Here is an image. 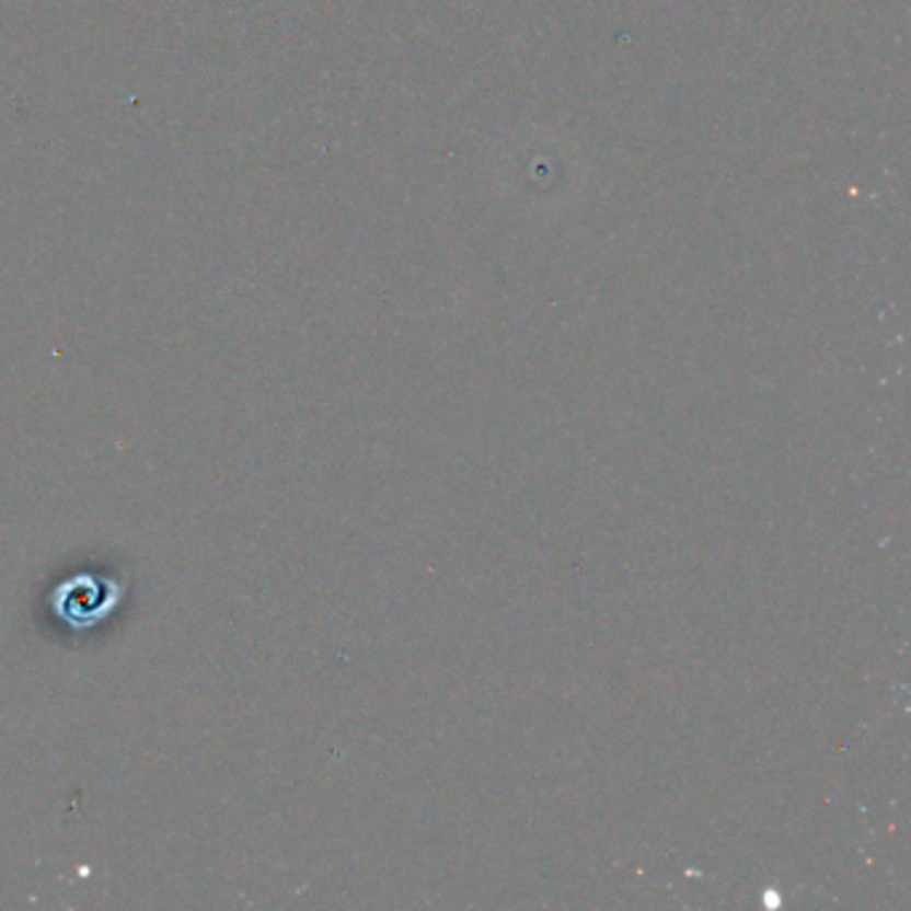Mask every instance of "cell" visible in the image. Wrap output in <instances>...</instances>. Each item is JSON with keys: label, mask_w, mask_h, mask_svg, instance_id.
I'll list each match as a JSON object with an SVG mask.
<instances>
[{"label": "cell", "mask_w": 911, "mask_h": 911, "mask_svg": "<svg viewBox=\"0 0 911 911\" xmlns=\"http://www.w3.org/2000/svg\"><path fill=\"white\" fill-rule=\"evenodd\" d=\"M120 591L124 588L113 578L107 583L105 578H91V575H72V580L65 578L54 591V618L72 631L94 629L96 623L113 615Z\"/></svg>", "instance_id": "obj_1"}]
</instances>
